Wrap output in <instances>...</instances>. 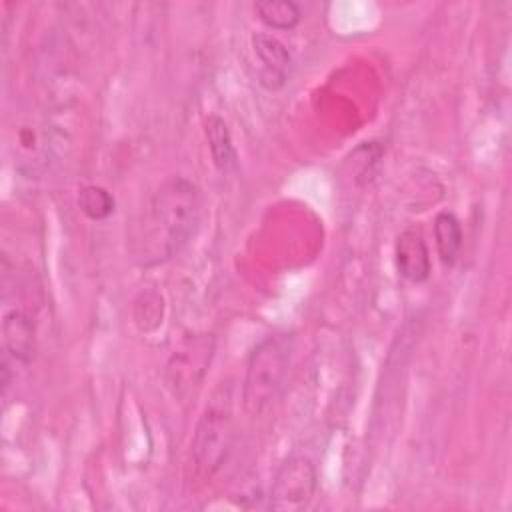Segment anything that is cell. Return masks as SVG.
<instances>
[{"label": "cell", "mask_w": 512, "mask_h": 512, "mask_svg": "<svg viewBox=\"0 0 512 512\" xmlns=\"http://www.w3.org/2000/svg\"><path fill=\"white\" fill-rule=\"evenodd\" d=\"M76 204L90 220H106L114 212V196L98 184L82 186L78 190Z\"/></svg>", "instance_id": "12"}, {"label": "cell", "mask_w": 512, "mask_h": 512, "mask_svg": "<svg viewBox=\"0 0 512 512\" xmlns=\"http://www.w3.org/2000/svg\"><path fill=\"white\" fill-rule=\"evenodd\" d=\"M252 50L262 64L260 84L266 86L268 90L282 88L292 68V56L288 48L276 36L266 32H256L252 36Z\"/></svg>", "instance_id": "6"}, {"label": "cell", "mask_w": 512, "mask_h": 512, "mask_svg": "<svg viewBox=\"0 0 512 512\" xmlns=\"http://www.w3.org/2000/svg\"><path fill=\"white\" fill-rule=\"evenodd\" d=\"M254 12L268 28L274 30H290L302 18L300 6L292 0H258L254 4Z\"/></svg>", "instance_id": "11"}, {"label": "cell", "mask_w": 512, "mask_h": 512, "mask_svg": "<svg viewBox=\"0 0 512 512\" xmlns=\"http://www.w3.org/2000/svg\"><path fill=\"white\" fill-rule=\"evenodd\" d=\"M214 354L212 334L186 336L166 364V386L174 398L190 396L202 382Z\"/></svg>", "instance_id": "4"}, {"label": "cell", "mask_w": 512, "mask_h": 512, "mask_svg": "<svg viewBox=\"0 0 512 512\" xmlns=\"http://www.w3.org/2000/svg\"><path fill=\"white\" fill-rule=\"evenodd\" d=\"M232 446V394L230 384H222L206 404L194 436L192 462L200 478H212L224 464Z\"/></svg>", "instance_id": "3"}, {"label": "cell", "mask_w": 512, "mask_h": 512, "mask_svg": "<svg viewBox=\"0 0 512 512\" xmlns=\"http://www.w3.org/2000/svg\"><path fill=\"white\" fill-rule=\"evenodd\" d=\"M316 466L306 456H292L274 474L268 506L276 512H300L308 508L316 494Z\"/></svg>", "instance_id": "5"}, {"label": "cell", "mask_w": 512, "mask_h": 512, "mask_svg": "<svg viewBox=\"0 0 512 512\" xmlns=\"http://www.w3.org/2000/svg\"><path fill=\"white\" fill-rule=\"evenodd\" d=\"M396 268L402 278L420 284L430 276V250L418 228L404 230L396 240Z\"/></svg>", "instance_id": "7"}, {"label": "cell", "mask_w": 512, "mask_h": 512, "mask_svg": "<svg viewBox=\"0 0 512 512\" xmlns=\"http://www.w3.org/2000/svg\"><path fill=\"white\" fill-rule=\"evenodd\" d=\"M204 134H206L210 154H212V160H214L216 168L220 172L234 170L236 162H238V156H236L232 136H230V130H228L226 122L220 116H210L204 124Z\"/></svg>", "instance_id": "9"}, {"label": "cell", "mask_w": 512, "mask_h": 512, "mask_svg": "<svg viewBox=\"0 0 512 512\" xmlns=\"http://www.w3.org/2000/svg\"><path fill=\"white\" fill-rule=\"evenodd\" d=\"M294 340L290 334H270L250 352L242 386V404L250 416H260L280 396L290 362Z\"/></svg>", "instance_id": "2"}, {"label": "cell", "mask_w": 512, "mask_h": 512, "mask_svg": "<svg viewBox=\"0 0 512 512\" xmlns=\"http://www.w3.org/2000/svg\"><path fill=\"white\" fill-rule=\"evenodd\" d=\"M434 240L440 260L452 266L462 250V226L452 212H440L434 218Z\"/></svg>", "instance_id": "10"}, {"label": "cell", "mask_w": 512, "mask_h": 512, "mask_svg": "<svg viewBox=\"0 0 512 512\" xmlns=\"http://www.w3.org/2000/svg\"><path fill=\"white\" fill-rule=\"evenodd\" d=\"M202 218V194L186 178L164 182L150 204L134 236V254L140 264H160L176 256L196 234Z\"/></svg>", "instance_id": "1"}, {"label": "cell", "mask_w": 512, "mask_h": 512, "mask_svg": "<svg viewBox=\"0 0 512 512\" xmlns=\"http://www.w3.org/2000/svg\"><path fill=\"white\" fill-rule=\"evenodd\" d=\"M4 352L14 360L28 364L36 356V328L28 314L22 310H10L2 320Z\"/></svg>", "instance_id": "8"}]
</instances>
